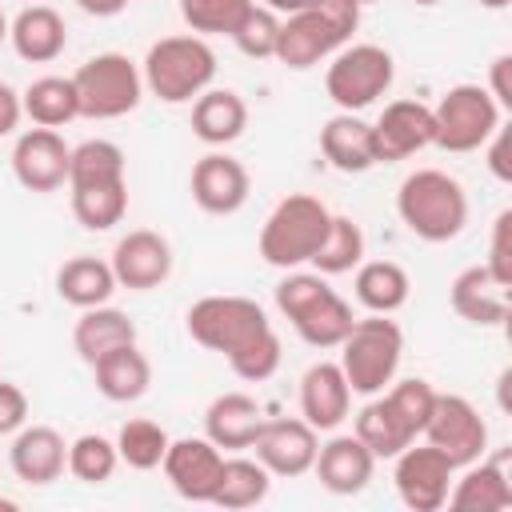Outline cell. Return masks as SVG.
I'll return each mask as SVG.
<instances>
[{
	"label": "cell",
	"instance_id": "1",
	"mask_svg": "<svg viewBox=\"0 0 512 512\" xmlns=\"http://www.w3.org/2000/svg\"><path fill=\"white\" fill-rule=\"evenodd\" d=\"M188 336L220 352L240 380H268L280 368V336L272 332L264 308L248 296H204L184 316Z\"/></svg>",
	"mask_w": 512,
	"mask_h": 512
},
{
	"label": "cell",
	"instance_id": "2",
	"mask_svg": "<svg viewBox=\"0 0 512 512\" xmlns=\"http://www.w3.org/2000/svg\"><path fill=\"white\" fill-rule=\"evenodd\" d=\"M396 212L412 236H420L428 244H444L464 232L468 196L456 176H448L440 168H416L412 176H404V184L396 192Z\"/></svg>",
	"mask_w": 512,
	"mask_h": 512
},
{
	"label": "cell",
	"instance_id": "3",
	"mask_svg": "<svg viewBox=\"0 0 512 512\" xmlns=\"http://www.w3.org/2000/svg\"><path fill=\"white\" fill-rule=\"evenodd\" d=\"M276 308L288 316L296 336L312 348H340V340L352 328L348 300L328 288L320 272H288L276 284Z\"/></svg>",
	"mask_w": 512,
	"mask_h": 512
},
{
	"label": "cell",
	"instance_id": "4",
	"mask_svg": "<svg viewBox=\"0 0 512 512\" xmlns=\"http://www.w3.org/2000/svg\"><path fill=\"white\" fill-rule=\"evenodd\" d=\"M360 24V4L356 0H316L304 12H292L280 20L276 36V60L284 68H312L324 56H332Z\"/></svg>",
	"mask_w": 512,
	"mask_h": 512
},
{
	"label": "cell",
	"instance_id": "5",
	"mask_svg": "<svg viewBox=\"0 0 512 512\" xmlns=\"http://www.w3.org/2000/svg\"><path fill=\"white\" fill-rule=\"evenodd\" d=\"M400 356H404V332L396 328V320L380 312H372L368 320H352L348 336L340 340V372L348 388L360 396L384 392V384L396 380Z\"/></svg>",
	"mask_w": 512,
	"mask_h": 512
},
{
	"label": "cell",
	"instance_id": "6",
	"mask_svg": "<svg viewBox=\"0 0 512 512\" xmlns=\"http://www.w3.org/2000/svg\"><path fill=\"white\" fill-rule=\"evenodd\" d=\"M140 76L164 104H188L212 84L216 52L204 44V36H164L148 48Z\"/></svg>",
	"mask_w": 512,
	"mask_h": 512
},
{
	"label": "cell",
	"instance_id": "7",
	"mask_svg": "<svg viewBox=\"0 0 512 512\" xmlns=\"http://www.w3.org/2000/svg\"><path fill=\"white\" fill-rule=\"evenodd\" d=\"M328 224H332V212L308 196V192H292L284 196L264 228H260V256L272 264V268H296V264H308L312 252L320 248V240L328 236Z\"/></svg>",
	"mask_w": 512,
	"mask_h": 512
},
{
	"label": "cell",
	"instance_id": "8",
	"mask_svg": "<svg viewBox=\"0 0 512 512\" xmlns=\"http://www.w3.org/2000/svg\"><path fill=\"white\" fill-rule=\"evenodd\" d=\"M80 116L88 120H116L128 116L144 96V76L124 52H100L84 60L72 76Z\"/></svg>",
	"mask_w": 512,
	"mask_h": 512
},
{
	"label": "cell",
	"instance_id": "9",
	"mask_svg": "<svg viewBox=\"0 0 512 512\" xmlns=\"http://www.w3.org/2000/svg\"><path fill=\"white\" fill-rule=\"evenodd\" d=\"M432 120H436L432 144H440L444 152H476L500 128V104L488 96L484 84H456L440 96Z\"/></svg>",
	"mask_w": 512,
	"mask_h": 512
},
{
	"label": "cell",
	"instance_id": "10",
	"mask_svg": "<svg viewBox=\"0 0 512 512\" xmlns=\"http://www.w3.org/2000/svg\"><path fill=\"white\" fill-rule=\"evenodd\" d=\"M392 76H396V64L380 44H352L328 64L324 88L340 112H360L392 88Z\"/></svg>",
	"mask_w": 512,
	"mask_h": 512
},
{
	"label": "cell",
	"instance_id": "11",
	"mask_svg": "<svg viewBox=\"0 0 512 512\" xmlns=\"http://www.w3.org/2000/svg\"><path fill=\"white\" fill-rule=\"evenodd\" d=\"M424 436L432 448H440L452 468H464L472 460L484 456V444H488V424L484 416L464 400V396H452V392H436V404L428 412V424H424Z\"/></svg>",
	"mask_w": 512,
	"mask_h": 512
},
{
	"label": "cell",
	"instance_id": "12",
	"mask_svg": "<svg viewBox=\"0 0 512 512\" xmlns=\"http://www.w3.org/2000/svg\"><path fill=\"white\" fill-rule=\"evenodd\" d=\"M452 460L432 448V444H408L396 452V492L412 512H436L448 504V488H452Z\"/></svg>",
	"mask_w": 512,
	"mask_h": 512
},
{
	"label": "cell",
	"instance_id": "13",
	"mask_svg": "<svg viewBox=\"0 0 512 512\" xmlns=\"http://www.w3.org/2000/svg\"><path fill=\"white\" fill-rule=\"evenodd\" d=\"M160 468H164L168 484L176 488V496L196 500V504H212V492H216L220 472H224V456L208 436H184V440L168 444Z\"/></svg>",
	"mask_w": 512,
	"mask_h": 512
},
{
	"label": "cell",
	"instance_id": "14",
	"mask_svg": "<svg viewBox=\"0 0 512 512\" xmlns=\"http://www.w3.org/2000/svg\"><path fill=\"white\" fill-rule=\"evenodd\" d=\"M436 136V120L432 108L420 100H392L380 120L372 124V140H376V164H392V160H408L420 148H428Z\"/></svg>",
	"mask_w": 512,
	"mask_h": 512
},
{
	"label": "cell",
	"instance_id": "15",
	"mask_svg": "<svg viewBox=\"0 0 512 512\" xmlns=\"http://www.w3.org/2000/svg\"><path fill=\"white\" fill-rule=\"evenodd\" d=\"M112 276L120 288H132V292H148V288H160L172 272V248L160 232L152 228H136L128 236L116 240L112 248Z\"/></svg>",
	"mask_w": 512,
	"mask_h": 512
},
{
	"label": "cell",
	"instance_id": "16",
	"mask_svg": "<svg viewBox=\"0 0 512 512\" xmlns=\"http://www.w3.org/2000/svg\"><path fill=\"white\" fill-rule=\"evenodd\" d=\"M72 148L56 128H28L12 148V172L28 192H56L68 180Z\"/></svg>",
	"mask_w": 512,
	"mask_h": 512
},
{
	"label": "cell",
	"instance_id": "17",
	"mask_svg": "<svg viewBox=\"0 0 512 512\" xmlns=\"http://www.w3.org/2000/svg\"><path fill=\"white\" fill-rule=\"evenodd\" d=\"M252 448L272 476H304L316 464L320 440L308 420H264Z\"/></svg>",
	"mask_w": 512,
	"mask_h": 512
},
{
	"label": "cell",
	"instance_id": "18",
	"mask_svg": "<svg viewBox=\"0 0 512 512\" xmlns=\"http://www.w3.org/2000/svg\"><path fill=\"white\" fill-rule=\"evenodd\" d=\"M192 200L208 216H232L248 200V168L224 152H208L192 168Z\"/></svg>",
	"mask_w": 512,
	"mask_h": 512
},
{
	"label": "cell",
	"instance_id": "19",
	"mask_svg": "<svg viewBox=\"0 0 512 512\" xmlns=\"http://www.w3.org/2000/svg\"><path fill=\"white\" fill-rule=\"evenodd\" d=\"M348 408H352V388L340 372V364L332 360H320L304 372L300 380V412L304 420L316 428V432H332L348 420Z\"/></svg>",
	"mask_w": 512,
	"mask_h": 512
},
{
	"label": "cell",
	"instance_id": "20",
	"mask_svg": "<svg viewBox=\"0 0 512 512\" xmlns=\"http://www.w3.org/2000/svg\"><path fill=\"white\" fill-rule=\"evenodd\" d=\"M8 460H12V472L24 484H52L68 468V444H64V436L56 428L32 424V428L16 432V440L8 448Z\"/></svg>",
	"mask_w": 512,
	"mask_h": 512
},
{
	"label": "cell",
	"instance_id": "21",
	"mask_svg": "<svg viewBox=\"0 0 512 512\" xmlns=\"http://www.w3.org/2000/svg\"><path fill=\"white\" fill-rule=\"evenodd\" d=\"M316 480L336 492V496H356L368 488L376 456L356 440V436H332L328 444L316 448Z\"/></svg>",
	"mask_w": 512,
	"mask_h": 512
},
{
	"label": "cell",
	"instance_id": "22",
	"mask_svg": "<svg viewBox=\"0 0 512 512\" xmlns=\"http://www.w3.org/2000/svg\"><path fill=\"white\" fill-rule=\"evenodd\" d=\"M448 300H452L456 316H464L468 324L496 328V324L508 320V288L484 264H472V268L456 272V280L448 288Z\"/></svg>",
	"mask_w": 512,
	"mask_h": 512
},
{
	"label": "cell",
	"instance_id": "23",
	"mask_svg": "<svg viewBox=\"0 0 512 512\" xmlns=\"http://www.w3.org/2000/svg\"><path fill=\"white\" fill-rule=\"evenodd\" d=\"M260 428H264V412H260V404L248 392H224L204 412L208 440L216 448H228V452L252 448V440L260 436Z\"/></svg>",
	"mask_w": 512,
	"mask_h": 512
},
{
	"label": "cell",
	"instance_id": "24",
	"mask_svg": "<svg viewBox=\"0 0 512 512\" xmlns=\"http://www.w3.org/2000/svg\"><path fill=\"white\" fill-rule=\"evenodd\" d=\"M8 36H12V48L20 60L28 64H48L64 52L68 44V28H64V16L48 4H28L12 24H8Z\"/></svg>",
	"mask_w": 512,
	"mask_h": 512
},
{
	"label": "cell",
	"instance_id": "25",
	"mask_svg": "<svg viewBox=\"0 0 512 512\" xmlns=\"http://www.w3.org/2000/svg\"><path fill=\"white\" fill-rule=\"evenodd\" d=\"M320 152L336 172H368L376 164V140L372 124L356 112H340L320 128Z\"/></svg>",
	"mask_w": 512,
	"mask_h": 512
},
{
	"label": "cell",
	"instance_id": "26",
	"mask_svg": "<svg viewBox=\"0 0 512 512\" xmlns=\"http://www.w3.org/2000/svg\"><path fill=\"white\" fill-rule=\"evenodd\" d=\"M468 472L460 480H452L448 488V508H460V512H504L512 508V484L504 476V464L500 460H472L464 464Z\"/></svg>",
	"mask_w": 512,
	"mask_h": 512
},
{
	"label": "cell",
	"instance_id": "27",
	"mask_svg": "<svg viewBox=\"0 0 512 512\" xmlns=\"http://www.w3.org/2000/svg\"><path fill=\"white\" fill-rule=\"evenodd\" d=\"M72 344H76V352H80L84 364H96V360L108 356L112 348L136 344V324H132L128 312L108 308V304H96V308H84V316L76 320Z\"/></svg>",
	"mask_w": 512,
	"mask_h": 512
},
{
	"label": "cell",
	"instance_id": "28",
	"mask_svg": "<svg viewBox=\"0 0 512 512\" xmlns=\"http://www.w3.org/2000/svg\"><path fill=\"white\" fill-rule=\"evenodd\" d=\"M248 128V104L232 88H204L192 104V132L204 144H232Z\"/></svg>",
	"mask_w": 512,
	"mask_h": 512
},
{
	"label": "cell",
	"instance_id": "29",
	"mask_svg": "<svg viewBox=\"0 0 512 512\" xmlns=\"http://www.w3.org/2000/svg\"><path fill=\"white\" fill-rule=\"evenodd\" d=\"M96 372V388L100 396L116 400V404H128V400H140L152 384V364L148 356L136 348V344H124V348H112L108 356H100L92 364Z\"/></svg>",
	"mask_w": 512,
	"mask_h": 512
},
{
	"label": "cell",
	"instance_id": "30",
	"mask_svg": "<svg viewBox=\"0 0 512 512\" xmlns=\"http://www.w3.org/2000/svg\"><path fill=\"white\" fill-rule=\"evenodd\" d=\"M116 276H112V264L108 260H96V256H72L60 264L56 272V296L72 308H96V304H108V296L116 292Z\"/></svg>",
	"mask_w": 512,
	"mask_h": 512
},
{
	"label": "cell",
	"instance_id": "31",
	"mask_svg": "<svg viewBox=\"0 0 512 512\" xmlns=\"http://www.w3.org/2000/svg\"><path fill=\"white\" fill-rule=\"evenodd\" d=\"M24 116L40 128H64L68 120L80 116V100H76V84L72 76H40L20 92Z\"/></svg>",
	"mask_w": 512,
	"mask_h": 512
},
{
	"label": "cell",
	"instance_id": "32",
	"mask_svg": "<svg viewBox=\"0 0 512 512\" xmlns=\"http://www.w3.org/2000/svg\"><path fill=\"white\" fill-rule=\"evenodd\" d=\"M408 272L396 264V260H368V264H356V300L368 308V312H380V316H392L396 308H404L408 300Z\"/></svg>",
	"mask_w": 512,
	"mask_h": 512
},
{
	"label": "cell",
	"instance_id": "33",
	"mask_svg": "<svg viewBox=\"0 0 512 512\" xmlns=\"http://www.w3.org/2000/svg\"><path fill=\"white\" fill-rule=\"evenodd\" d=\"M352 436H356L376 460H380V456H396L400 448H408V444L416 440V436L404 428V420L396 416V408L388 404V396H380V392L356 412V432H352Z\"/></svg>",
	"mask_w": 512,
	"mask_h": 512
},
{
	"label": "cell",
	"instance_id": "34",
	"mask_svg": "<svg viewBox=\"0 0 512 512\" xmlns=\"http://www.w3.org/2000/svg\"><path fill=\"white\" fill-rule=\"evenodd\" d=\"M268 484H272V472L260 464V460H224V472H220V484L212 492V504L216 508H228V512H240V508H252L268 496Z\"/></svg>",
	"mask_w": 512,
	"mask_h": 512
},
{
	"label": "cell",
	"instance_id": "35",
	"mask_svg": "<svg viewBox=\"0 0 512 512\" xmlns=\"http://www.w3.org/2000/svg\"><path fill=\"white\" fill-rule=\"evenodd\" d=\"M124 212H128V184L124 180L72 188V216L88 232H108L112 224L124 220Z\"/></svg>",
	"mask_w": 512,
	"mask_h": 512
},
{
	"label": "cell",
	"instance_id": "36",
	"mask_svg": "<svg viewBox=\"0 0 512 512\" xmlns=\"http://www.w3.org/2000/svg\"><path fill=\"white\" fill-rule=\"evenodd\" d=\"M364 260V232L352 216H332L328 224V236L320 240V248L312 252V268L320 276H340V272H352L356 264Z\"/></svg>",
	"mask_w": 512,
	"mask_h": 512
},
{
	"label": "cell",
	"instance_id": "37",
	"mask_svg": "<svg viewBox=\"0 0 512 512\" xmlns=\"http://www.w3.org/2000/svg\"><path fill=\"white\" fill-rule=\"evenodd\" d=\"M124 180V152L112 140H84L68 156V188Z\"/></svg>",
	"mask_w": 512,
	"mask_h": 512
},
{
	"label": "cell",
	"instance_id": "38",
	"mask_svg": "<svg viewBox=\"0 0 512 512\" xmlns=\"http://www.w3.org/2000/svg\"><path fill=\"white\" fill-rule=\"evenodd\" d=\"M168 432L156 424V420H128L120 432H116V452L128 468L136 472H148V468H160L164 452H168Z\"/></svg>",
	"mask_w": 512,
	"mask_h": 512
},
{
	"label": "cell",
	"instance_id": "39",
	"mask_svg": "<svg viewBox=\"0 0 512 512\" xmlns=\"http://www.w3.org/2000/svg\"><path fill=\"white\" fill-rule=\"evenodd\" d=\"M120 464V452H116V440L100 436V432H84L68 444V472L80 480V484H104L112 480Z\"/></svg>",
	"mask_w": 512,
	"mask_h": 512
},
{
	"label": "cell",
	"instance_id": "40",
	"mask_svg": "<svg viewBox=\"0 0 512 512\" xmlns=\"http://www.w3.org/2000/svg\"><path fill=\"white\" fill-rule=\"evenodd\" d=\"M252 0H180V16L200 36H232Z\"/></svg>",
	"mask_w": 512,
	"mask_h": 512
},
{
	"label": "cell",
	"instance_id": "41",
	"mask_svg": "<svg viewBox=\"0 0 512 512\" xmlns=\"http://www.w3.org/2000/svg\"><path fill=\"white\" fill-rule=\"evenodd\" d=\"M276 36H280V16L268 12L264 4H252V8L244 12V20L232 28L236 48H240L244 56H252V60L276 56Z\"/></svg>",
	"mask_w": 512,
	"mask_h": 512
},
{
	"label": "cell",
	"instance_id": "42",
	"mask_svg": "<svg viewBox=\"0 0 512 512\" xmlns=\"http://www.w3.org/2000/svg\"><path fill=\"white\" fill-rule=\"evenodd\" d=\"M384 396H388V404L396 408V416L404 420V428H408L412 436H420L424 424H428V412H432V404H436V388H432L428 380L412 376V380L392 384Z\"/></svg>",
	"mask_w": 512,
	"mask_h": 512
},
{
	"label": "cell",
	"instance_id": "43",
	"mask_svg": "<svg viewBox=\"0 0 512 512\" xmlns=\"http://www.w3.org/2000/svg\"><path fill=\"white\" fill-rule=\"evenodd\" d=\"M504 288H512V212H500L492 224V256L484 264Z\"/></svg>",
	"mask_w": 512,
	"mask_h": 512
},
{
	"label": "cell",
	"instance_id": "44",
	"mask_svg": "<svg viewBox=\"0 0 512 512\" xmlns=\"http://www.w3.org/2000/svg\"><path fill=\"white\" fill-rule=\"evenodd\" d=\"M24 420H28V396L12 380H0V436L20 432Z\"/></svg>",
	"mask_w": 512,
	"mask_h": 512
},
{
	"label": "cell",
	"instance_id": "45",
	"mask_svg": "<svg viewBox=\"0 0 512 512\" xmlns=\"http://www.w3.org/2000/svg\"><path fill=\"white\" fill-rule=\"evenodd\" d=\"M508 68H512V56H496L492 60V80H488V96L500 104V108H512V88H508Z\"/></svg>",
	"mask_w": 512,
	"mask_h": 512
},
{
	"label": "cell",
	"instance_id": "46",
	"mask_svg": "<svg viewBox=\"0 0 512 512\" xmlns=\"http://www.w3.org/2000/svg\"><path fill=\"white\" fill-rule=\"evenodd\" d=\"M20 116H24V104H20V92H16L12 84H4V80H0V136H8V132H16V124H20Z\"/></svg>",
	"mask_w": 512,
	"mask_h": 512
},
{
	"label": "cell",
	"instance_id": "47",
	"mask_svg": "<svg viewBox=\"0 0 512 512\" xmlns=\"http://www.w3.org/2000/svg\"><path fill=\"white\" fill-rule=\"evenodd\" d=\"M488 168L496 172V180H512V168H508V136H504V128H496V132H492Z\"/></svg>",
	"mask_w": 512,
	"mask_h": 512
},
{
	"label": "cell",
	"instance_id": "48",
	"mask_svg": "<svg viewBox=\"0 0 512 512\" xmlns=\"http://www.w3.org/2000/svg\"><path fill=\"white\" fill-rule=\"evenodd\" d=\"M76 4H80V12H88V16H116V12L128 8V0H76Z\"/></svg>",
	"mask_w": 512,
	"mask_h": 512
},
{
	"label": "cell",
	"instance_id": "49",
	"mask_svg": "<svg viewBox=\"0 0 512 512\" xmlns=\"http://www.w3.org/2000/svg\"><path fill=\"white\" fill-rule=\"evenodd\" d=\"M260 4H264L268 12H276V16H280V12H284V16H292V12H304V8H312L316 0H260Z\"/></svg>",
	"mask_w": 512,
	"mask_h": 512
},
{
	"label": "cell",
	"instance_id": "50",
	"mask_svg": "<svg viewBox=\"0 0 512 512\" xmlns=\"http://www.w3.org/2000/svg\"><path fill=\"white\" fill-rule=\"evenodd\" d=\"M484 8H508V0H480Z\"/></svg>",
	"mask_w": 512,
	"mask_h": 512
},
{
	"label": "cell",
	"instance_id": "51",
	"mask_svg": "<svg viewBox=\"0 0 512 512\" xmlns=\"http://www.w3.org/2000/svg\"><path fill=\"white\" fill-rule=\"evenodd\" d=\"M8 36V20H4V12H0V40Z\"/></svg>",
	"mask_w": 512,
	"mask_h": 512
},
{
	"label": "cell",
	"instance_id": "52",
	"mask_svg": "<svg viewBox=\"0 0 512 512\" xmlns=\"http://www.w3.org/2000/svg\"><path fill=\"white\" fill-rule=\"evenodd\" d=\"M412 4H440V0H412Z\"/></svg>",
	"mask_w": 512,
	"mask_h": 512
},
{
	"label": "cell",
	"instance_id": "53",
	"mask_svg": "<svg viewBox=\"0 0 512 512\" xmlns=\"http://www.w3.org/2000/svg\"><path fill=\"white\" fill-rule=\"evenodd\" d=\"M356 4H372V0H356Z\"/></svg>",
	"mask_w": 512,
	"mask_h": 512
}]
</instances>
